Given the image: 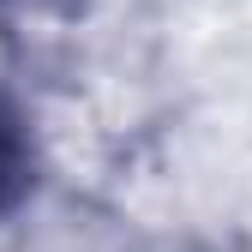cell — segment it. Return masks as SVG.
Masks as SVG:
<instances>
[{
	"label": "cell",
	"mask_w": 252,
	"mask_h": 252,
	"mask_svg": "<svg viewBox=\"0 0 252 252\" xmlns=\"http://www.w3.org/2000/svg\"><path fill=\"white\" fill-rule=\"evenodd\" d=\"M30 186H36V144L24 114L0 96V216H12L30 198Z\"/></svg>",
	"instance_id": "6da1fadb"
},
{
	"label": "cell",
	"mask_w": 252,
	"mask_h": 252,
	"mask_svg": "<svg viewBox=\"0 0 252 252\" xmlns=\"http://www.w3.org/2000/svg\"><path fill=\"white\" fill-rule=\"evenodd\" d=\"M0 6H54V0H0Z\"/></svg>",
	"instance_id": "7a4b0ae2"
}]
</instances>
